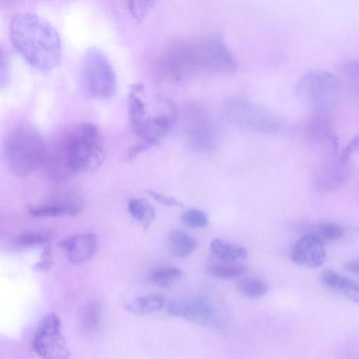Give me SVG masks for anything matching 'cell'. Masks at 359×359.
<instances>
[{"instance_id": "obj_1", "label": "cell", "mask_w": 359, "mask_h": 359, "mask_svg": "<svg viewBox=\"0 0 359 359\" xmlns=\"http://www.w3.org/2000/svg\"><path fill=\"white\" fill-rule=\"evenodd\" d=\"M155 69L161 78L177 81L233 73L237 63L219 36L208 35L170 41L160 50Z\"/></svg>"}, {"instance_id": "obj_2", "label": "cell", "mask_w": 359, "mask_h": 359, "mask_svg": "<svg viewBox=\"0 0 359 359\" xmlns=\"http://www.w3.org/2000/svg\"><path fill=\"white\" fill-rule=\"evenodd\" d=\"M105 158L100 128L83 121L60 131L48 144L43 168L53 180L60 181L98 168Z\"/></svg>"}, {"instance_id": "obj_3", "label": "cell", "mask_w": 359, "mask_h": 359, "mask_svg": "<svg viewBox=\"0 0 359 359\" xmlns=\"http://www.w3.org/2000/svg\"><path fill=\"white\" fill-rule=\"evenodd\" d=\"M9 33L16 50L32 67L49 71L60 63L61 39L45 18L32 12H20L10 21Z\"/></svg>"}, {"instance_id": "obj_4", "label": "cell", "mask_w": 359, "mask_h": 359, "mask_svg": "<svg viewBox=\"0 0 359 359\" xmlns=\"http://www.w3.org/2000/svg\"><path fill=\"white\" fill-rule=\"evenodd\" d=\"M144 86L134 83L128 92V118L130 129L138 142L128 153V158L134 160L144 151L157 145L167 134L174 122V107L162 97H156L150 109L143 97Z\"/></svg>"}, {"instance_id": "obj_5", "label": "cell", "mask_w": 359, "mask_h": 359, "mask_svg": "<svg viewBox=\"0 0 359 359\" xmlns=\"http://www.w3.org/2000/svg\"><path fill=\"white\" fill-rule=\"evenodd\" d=\"M48 144L37 128L28 121L15 125L7 134L4 154L10 171L19 177L29 176L45 162Z\"/></svg>"}, {"instance_id": "obj_6", "label": "cell", "mask_w": 359, "mask_h": 359, "mask_svg": "<svg viewBox=\"0 0 359 359\" xmlns=\"http://www.w3.org/2000/svg\"><path fill=\"white\" fill-rule=\"evenodd\" d=\"M79 82L89 97L108 99L116 94L115 70L108 57L98 48L91 47L84 52L79 67Z\"/></svg>"}, {"instance_id": "obj_7", "label": "cell", "mask_w": 359, "mask_h": 359, "mask_svg": "<svg viewBox=\"0 0 359 359\" xmlns=\"http://www.w3.org/2000/svg\"><path fill=\"white\" fill-rule=\"evenodd\" d=\"M341 89L337 76L322 70L306 73L300 78L297 87L299 95L316 112L323 114L335 106Z\"/></svg>"}, {"instance_id": "obj_8", "label": "cell", "mask_w": 359, "mask_h": 359, "mask_svg": "<svg viewBox=\"0 0 359 359\" xmlns=\"http://www.w3.org/2000/svg\"><path fill=\"white\" fill-rule=\"evenodd\" d=\"M167 311L205 328H216L227 320V311L223 306L207 296L172 301Z\"/></svg>"}, {"instance_id": "obj_9", "label": "cell", "mask_w": 359, "mask_h": 359, "mask_svg": "<svg viewBox=\"0 0 359 359\" xmlns=\"http://www.w3.org/2000/svg\"><path fill=\"white\" fill-rule=\"evenodd\" d=\"M33 349L42 359H69L70 351L61 332V322L54 313L41 319L33 342Z\"/></svg>"}, {"instance_id": "obj_10", "label": "cell", "mask_w": 359, "mask_h": 359, "mask_svg": "<svg viewBox=\"0 0 359 359\" xmlns=\"http://www.w3.org/2000/svg\"><path fill=\"white\" fill-rule=\"evenodd\" d=\"M227 109L231 118L244 127L266 132L277 130L280 127V123L273 115L244 100L233 101Z\"/></svg>"}, {"instance_id": "obj_11", "label": "cell", "mask_w": 359, "mask_h": 359, "mask_svg": "<svg viewBox=\"0 0 359 359\" xmlns=\"http://www.w3.org/2000/svg\"><path fill=\"white\" fill-rule=\"evenodd\" d=\"M291 259L297 265L308 269L322 266L326 259L324 242L311 233L304 235L294 244Z\"/></svg>"}, {"instance_id": "obj_12", "label": "cell", "mask_w": 359, "mask_h": 359, "mask_svg": "<svg viewBox=\"0 0 359 359\" xmlns=\"http://www.w3.org/2000/svg\"><path fill=\"white\" fill-rule=\"evenodd\" d=\"M58 245L65 250L70 263L80 264L90 259L96 253L98 240L95 233H83L66 237Z\"/></svg>"}, {"instance_id": "obj_13", "label": "cell", "mask_w": 359, "mask_h": 359, "mask_svg": "<svg viewBox=\"0 0 359 359\" xmlns=\"http://www.w3.org/2000/svg\"><path fill=\"white\" fill-rule=\"evenodd\" d=\"M321 280L328 289L359 304V283L332 270L324 271Z\"/></svg>"}, {"instance_id": "obj_14", "label": "cell", "mask_w": 359, "mask_h": 359, "mask_svg": "<svg viewBox=\"0 0 359 359\" xmlns=\"http://www.w3.org/2000/svg\"><path fill=\"white\" fill-rule=\"evenodd\" d=\"M209 248L210 253L222 262L241 263L248 257V251L244 247L219 238L212 240Z\"/></svg>"}, {"instance_id": "obj_15", "label": "cell", "mask_w": 359, "mask_h": 359, "mask_svg": "<svg viewBox=\"0 0 359 359\" xmlns=\"http://www.w3.org/2000/svg\"><path fill=\"white\" fill-rule=\"evenodd\" d=\"M167 241L170 253L178 258L191 255L197 246V241L194 238L179 229L172 231Z\"/></svg>"}, {"instance_id": "obj_16", "label": "cell", "mask_w": 359, "mask_h": 359, "mask_svg": "<svg viewBox=\"0 0 359 359\" xmlns=\"http://www.w3.org/2000/svg\"><path fill=\"white\" fill-rule=\"evenodd\" d=\"M164 302L165 299L161 295H144L128 302L126 305V309L134 315L147 316L160 311Z\"/></svg>"}, {"instance_id": "obj_17", "label": "cell", "mask_w": 359, "mask_h": 359, "mask_svg": "<svg viewBox=\"0 0 359 359\" xmlns=\"http://www.w3.org/2000/svg\"><path fill=\"white\" fill-rule=\"evenodd\" d=\"M342 86L359 95V59H351L344 62L338 69L337 76Z\"/></svg>"}, {"instance_id": "obj_18", "label": "cell", "mask_w": 359, "mask_h": 359, "mask_svg": "<svg viewBox=\"0 0 359 359\" xmlns=\"http://www.w3.org/2000/svg\"><path fill=\"white\" fill-rule=\"evenodd\" d=\"M128 210L130 215L147 230L155 219L154 208L144 199L132 198L128 201Z\"/></svg>"}, {"instance_id": "obj_19", "label": "cell", "mask_w": 359, "mask_h": 359, "mask_svg": "<svg viewBox=\"0 0 359 359\" xmlns=\"http://www.w3.org/2000/svg\"><path fill=\"white\" fill-rule=\"evenodd\" d=\"M53 237L50 231H29L21 233L13 236L11 243L15 248H28L34 247H44L49 244Z\"/></svg>"}, {"instance_id": "obj_20", "label": "cell", "mask_w": 359, "mask_h": 359, "mask_svg": "<svg viewBox=\"0 0 359 359\" xmlns=\"http://www.w3.org/2000/svg\"><path fill=\"white\" fill-rule=\"evenodd\" d=\"M207 271L215 278L232 279L241 276L245 271V267L241 263L219 261L208 266Z\"/></svg>"}, {"instance_id": "obj_21", "label": "cell", "mask_w": 359, "mask_h": 359, "mask_svg": "<svg viewBox=\"0 0 359 359\" xmlns=\"http://www.w3.org/2000/svg\"><path fill=\"white\" fill-rule=\"evenodd\" d=\"M100 314L101 306L97 301L88 303L81 313L80 319L81 330L86 334L96 330L100 323Z\"/></svg>"}, {"instance_id": "obj_22", "label": "cell", "mask_w": 359, "mask_h": 359, "mask_svg": "<svg viewBox=\"0 0 359 359\" xmlns=\"http://www.w3.org/2000/svg\"><path fill=\"white\" fill-rule=\"evenodd\" d=\"M183 276V272L177 268L164 266L151 272L150 279L156 285L162 288H168Z\"/></svg>"}, {"instance_id": "obj_23", "label": "cell", "mask_w": 359, "mask_h": 359, "mask_svg": "<svg viewBox=\"0 0 359 359\" xmlns=\"http://www.w3.org/2000/svg\"><path fill=\"white\" fill-rule=\"evenodd\" d=\"M319 237L323 242L333 241L343 237L345 231L341 225L327 222L318 223L313 226L310 232Z\"/></svg>"}, {"instance_id": "obj_24", "label": "cell", "mask_w": 359, "mask_h": 359, "mask_svg": "<svg viewBox=\"0 0 359 359\" xmlns=\"http://www.w3.org/2000/svg\"><path fill=\"white\" fill-rule=\"evenodd\" d=\"M238 289L245 296L250 298H259L268 291L266 283L257 278H245L238 283Z\"/></svg>"}, {"instance_id": "obj_25", "label": "cell", "mask_w": 359, "mask_h": 359, "mask_svg": "<svg viewBox=\"0 0 359 359\" xmlns=\"http://www.w3.org/2000/svg\"><path fill=\"white\" fill-rule=\"evenodd\" d=\"M28 212L32 216L35 217L70 216L69 210L55 200L50 203L36 207H30L28 209Z\"/></svg>"}, {"instance_id": "obj_26", "label": "cell", "mask_w": 359, "mask_h": 359, "mask_svg": "<svg viewBox=\"0 0 359 359\" xmlns=\"http://www.w3.org/2000/svg\"><path fill=\"white\" fill-rule=\"evenodd\" d=\"M182 221L191 228H203L208 226V219L204 212L198 209H189L182 215Z\"/></svg>"}, {"instance_id": "obj_27", "label": "cell", "mask_w": 359, "mask_h": 359, "mask_svg": "<svg viewBox=\"0 0 359 359\" xmlns=\"http://www.w3.org/2000/svg\"><path fill=\"white\" fill-rule=\"evenodd\" d=\"M126 6L131 15L137 21L141 20L154 4L152 1H126Z\"/></svg>"}, {"instance_id": "obj_28", "label": "cell", "mask_w": 359, "mask_h": 359, "mask_svg": "<svg viewBox=\"0 0 359 359\" xmlns=\"http://www.w3.org/2000/svg\"><path fill=\"white\" fill-rule=\"evenodd\" d=\"M43 250L41 255V259L37 262L33 267V269L35 271L38 272H44L48 271L53 266V259L52 254V248L51 245L47 244L44 247H43Z\"/></svg>"}, {"instance_id": "obj_29", "label": "cell", "mask_w": 359, "mask_h": 359, "mask_svg": "<svg viewBox=\"0 0 359 359\" xmlns=\"http://www.w3.org/2000/svg\"><path fill=\"white\" fill-rule=\"evenodd\" d=\"M353 154L359 155V134L357 135L344 149L340 155L339 161L346 163Z\"/></svg>"}, {"instance_id": "obj_30", "label": "cell", "mask_w": 359, "mask_h": 359, "mask_svg": "<svg viewBox=\"0 0 359 359\" xmlns=\"http://www.w3.org/2000/svg\"><path fill=\"white\" fill-rule=\"evenodd\" d=\"M147 193L159 203L169 207H183L184 205L176 198L161 194L156 191L148 189Z\"/></svg>"}, {"instance_id": "obj_31", "label": "cell", "mask_w": 359, "mask_h": 359, "mask_svg": "<svg viewBox=\"0 0 359 359\" xmlns=\"http://www.w3.org/2000/svg\"><path fill=\"white\" fill-rule=\"evenodd\" d=\"M9 60L8 53L4 52L3 48H1V85L4 83V81L7 79L8 71L9 69Z\"/></svg>"}, {"instance_id": "obj_32", "label": "cell", "mask_w": 359, "mask_h": 359, "mask_svg": "<svg viewBox=\"0 0 359 359\" xmlns=\"http://www.w3.org/2000/svg\"><path fill=\"white\" fill-rule=\"evenodd\" d=\"M344 269L347 271L359 275V259L348 261L344 264Z\"/></svg>"}]
</instances>
